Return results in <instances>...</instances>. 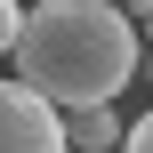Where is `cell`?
<instances>
[{"instance_id": "obj_2", "label": "cell", "mask_w": 153, "mask_h": 153, "mask_svg": "<svg viewBox=\"0 0 153 153\" xmlns=\"http://www.w3.org/2000/svg\"><path fill=\"white\" fill-rule=\"evenodd\" d=\"M0 153H73V121L56 113V97H40L32 81L0 89Z\"/></svg>"}, {"instance_id": "obj_3", "label": "cell", "mask_w": 153, "mask_h": 153, "mask_svg": "<svg viewBox=\"0 0 153 153\" xmlns=\"http://www.w3.org/2000/svg\"><path fill=\"white\" fill-rule=\"evenodd\" d=\"M129 129L137 121H121L113 97L105 105H73V153H129Z\"/></svg>"}, {"instance_id": "obj_6", "label": "cell", "mask_w": 153, "mask_h": 153, "mask_svg": "<svg viewBox=\"0 0 153 153\" xmlns=\"http://www.w3.org/2000/svg\"><path fill=\"white\" fill-rule=\"evenodd\" d=\"M121 8H129V0H121Z\"/></svg>"}, {"instance_id": "obj_4", "label": "cell", "mask_w": 153, "mask_h": 153, "mask_svg": "<svg viewBox=\"0 0 153 153\" xmlns=\"http://www.w3.org/2000/svg\"><path fill=\"white\" fill-rule=\"evenodd\" d=\"M129 153H153V113H137V129H129Z\"/></svg>"}, {"instance_id": "obj_5", "label": "cell", "mask_w": 153, "mask_h": 153, "mask_svg": "<svg viewBox=\"0 0 153 153\" xmlns=\"http://www.w3.org/2000/svg\"><path fill=\"white\" fill-rule=\"evenodd\" d=\"M145 48H153V16H145Z\"/></svg>"}, {"instance_id": "obj_1", "label": "cell", "mask_w": 153, "mask_h": 153, "mask_svg": "<svg viewBox=\"0 0 153 153\" xmlns=\"http://www.w3.org/2000/svg\"><path fill=\"white\" fill-rule=\"evenodd\" d=\"M16 81L56 105H105L145 73V40L129 32L121 0H32V24L8 40Z\"/></svg>"}]
</instances>
